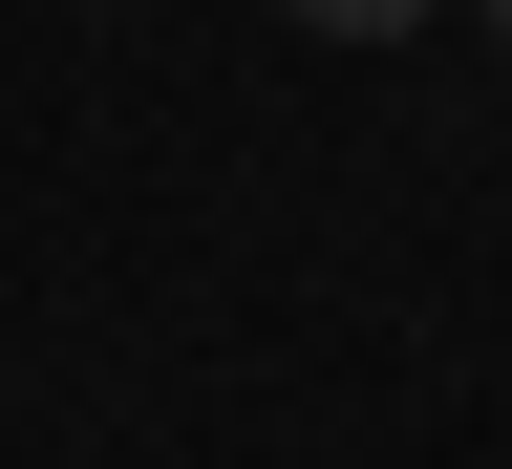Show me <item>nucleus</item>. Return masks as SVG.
<instances>
[{
    "mask_svg": "<svg viewBox=\"0 0 512 469\" xmlns=\"http://www.w3.org/2000/svg\"><path fill=\"white\" fill-rule=\"evenodd\" d=\"M491 43H512V0H491Z\"/></svg>",
    "mask_w": 512,
    "mask_h": 469,
    "instance_id": "f03ea898",
    "label": "nucleus"
},
{
    "mask_svg": "<svg viewBox=\"0 0 512 469\" xmlns=\"http://www.w3.org/2000/svg\"><path fill=\"white\" fill-rule=\"evenodd\" d=\"M320 43H427V0H299Z\"/></svg>",
    "mask_w": 512,
    "mask_h": 469,
    "instance_id": "f257e3e1",
    "label": "nucleus"
}]
</instances>
